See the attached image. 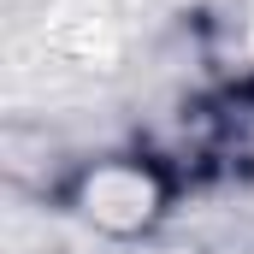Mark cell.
<instances>
[{
	"label": "cell",
	"instance_id": "1",
	"mask_svg": "<svg viewBox=\"0 0 254 254\" xmlns=\"http://www.w3.org/2000/svg\"><path fill=\"white\" fill-rule=\"evenodd\" d=\"M89 207H95L107 225H136V219L148 213V184L130 178V172H107V178L89 184Z\"/></svg>",
	"mask_w": 254,
	"mask_h": 254
}]
</instances>
